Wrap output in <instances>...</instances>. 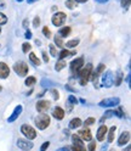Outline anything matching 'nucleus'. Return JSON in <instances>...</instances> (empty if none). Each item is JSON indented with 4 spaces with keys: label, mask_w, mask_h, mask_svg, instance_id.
<instances>
[{
    "label": "nucleus",
    "mask_w": 131,
    "mask_h": 151,
    "mask_svg": "<svg viewBox=\"0 0 131 151\" xmlns=\"http://www.w3.org/2000/svg\"><path fill=\"white\" fill-rule=\"evenodd\" d=\"M91 73H92V65L91 64H88L84 68L79 72V77H80V84L85 85L86 83L89 82V79L91 78Z\"/></svg>",
    "instance_id": "obj_1"
},
{
    "label": "nucleus",
    "mask_w": 131,
    "mask_h": 151,
    "mask_svg": "<svg viewBox=\"0 0 131 151\" xmlns=\"http://www.w3.org/2000/svg\"><path fill=\"white\" fill-rule=\"evenodd\" d=\"M50 124V117L46 113H40L39 116L35 117V126L39 129H45L47 128Z\"/></svg>",
    "instance_id": "obj_2"
},
{
    "label": "nucleus",
    "mask_w": 131,
    "mask_h": 151,
    "mask_svg": "<svg viewBox=\"0 0 131 151\" xmlns=\"http://www.w3.org/2000/svg\"><path fill=\"white\" fill-rule=\"evenodd\" d=\"M21 132L24 137L27 138V140H33L37 138V132H35V129L29 126V124H23L21 127Z\"/></svg>",
    "instance_id": "obj_3"
},
{
    "label": "nucleus",
    "mask_w": 131,
    "mask_h": 151,
    "mask_svg": "<svg viewBox=\"0 0 131 151\" xmlns=\"http://www.w3.org/2000/svg\"><path fill=\"white\" fill-rule=\"evenodd\" d=\"M13 70L19 77H24L28 73V66H27V64H24L22 61L16 62V64L13 65Z\"/></svg>",
    "instance_id": "obj_4"
},
{
    "label": "nucleus",
    "mask_w": 131,
    "mask_h": 151,
    "mask_svg": "<svg viewBox=\"0 0 131 151\" xmlns=\"http://www.w3.org/2000/svg\"><path fill=\"white\" fill-rule=\"evenodd\" d=\"M84 65V59L83 57H78V59L73 60L70 62V72H72L73 74H77L80 72V68L83 67Z\"/></svg>",
    "instance_id": "obj_5"
},
{
    "label": "nucleus",
    "mask_w": 131,
    "mask_h": 151,
    "mask_svg": "<svg viewBox=\"0 0 131 151\" xmlns=\"http://www.w3.org/2000/svg\"><path fill=\"white\" fill-rule=\"evenodd\" d=\"M66 18H67V16H66L64 12H56L52 16L51 21H52V24L56 26V27H59V26H62L64 22H66Z\"/></svg>",
    "instance_id": "obj_6"
},
{
    "label": "nucleus",
    "mask_w": 131,
    "mask_h": 151,
    "mask_svg": "<svg viewBox=\"0 0 131 151\" xmlns=\"http://www.w3.org/2000/svg\"><path fill=\"white\" fill-rule=\"evenodd\" d=\"M113 73L110 71H107L103 73V77H102V87L104 88H110L113 85Z\"/></svg>",
    "instance_id": "obj_7"
},
{
    "label": "nucleus",
    "mask_w": 131,
    "mask_h": 151,
    "mask_svg": "<svg viewBox=\"0 0 131 151\" xmlns=\"http://www.w3.org/2000/svg\"><path fill=\"white\" fill-rule=\"evenodd\" d=\"M119 102H120L119 98H107V99H103V100L100 102V106H102V107H113V106H117Z\"/></svg>",
    "instance_id": "obj_8"
},
{
    "label": "nucleus",
    "mask_w": 131,
    "mask_h": 151,
    "mask_svg": "<svg viewBox=\"0 0 131 151\" xmlns=\"http://www.w3.org/2000/svg\"><path fill=\"white\" fill-rule=\"evenodd\" d=\"M50 106H51V104H50L47 100H40V101L37 102V105H35V107H37L38 112H40V113L46 112L49 108H50Z\"/></svg>",
    "instance_id": "obj_9"
},
{
    "label": "nucleus",
    "mask_w": 131,
    "mask_h": 151,
    "mask_svg": "<svg viewBox=\"0 0 131 151\" xmlns=\"http://www.w3.org/2000/svg\"><path fill=\"white\" fill-rule=\"evenodd\" d=\"M22 110H23L22 105H18V106H16V107H15V110H13L12 114H11V116H10V117L7 118V122H9V123H12V122H15V121H16V119H17L19 116H21Z\"/></svg>",
    "instance_id": "obj_10"
},
{
    "label": "nucleus",
    "mask_w": 131,
    "mask_h": 151,
    "mask_svg": "<svg viewBox=\"0 0 131 151\" xmlns=\"http://www.w3.org/2000/svg\"><path fill=\"white\" fill-rule=\"evenodd\" d=\"M17 146L21 150H31L33 148V143L28 142L26 139H18L17 140Z\"/></svg>",
    "instance_id": "obj_11"
},
{
    "label": "nucleus",
    "mask_w": 131,
    "mask_h": 151,
    "mask_svg": "<svg viewBox=\"0 0 131 151\" xmlns=\"http://www.w3.org/2000/svg\"><path fill=\"white\" fill-rule=\"evenodd\" d=\"M10 74V68L9 66L5 64V62H0V78H3V79H5V78H7Z\"/></svg>",
    "instance_id": "obj_12"
},
{
    "label": "nucleus",
    "mask_w": 131,
    "mask_h": 151,
    "mask_svg": "<svg viewBox=\"0 0 131 151\" xmlns=\"http://www.w3.org/2000/svg\"><path fill=\"white\" fill-rule=\"evenodd\" d=\"M129 142H130V132L125 131V132L119 137V139H118V145H119V146H123V145L128 144Z\"/></svg>",
    "instance_id": "obj_13"
},
{
    "label": "nucleus",
    "mask_w": 131,
    "mask_h": 151,
    "mask_svg": "<svg viewBox=\"0 0 131 151\" xmlns=\"http://www.w3.org/2000/svg\"><path fill=\"white\" fill-rule=\"evenodd\" d=\"M104 68H106V67H104V65H103V64H100V65H98V67H97V70L91 73V78H92V81L95 82V84H96V83H97L98 77H100V74L102 73L103 71H104Z\"/></svg>",
    "instance_id": "obj_14"
},
{
    "label": "nucleus",
    "mask_w": 131,
    "mask_h": 151,
    "mask_svg": "<svg viewBox=\"0 0 131 151\" xmlns=\"http://www.w3.org/2000/svg\"><path fill=\"white\" fill-rule=\"evenodd\" d=\"M107 132H108V128L106 126H101L98 128V131H97V140L98 142H103V139L106 137V134H107Z\"/></svg>",
    "instance_id": "obj_15"
},
{
    "label": "nucleus",
    "mask_w": 131,
    "mask_h": 151,
    "mask_svg": "<svg viewBox=\"0 0 131 151\" xmlns=\"http://www.w3.org/2000/svg\"><path fill=\"white\" fill-rule=\"evenodd\" d=\"M80 137L83 138V140H85V142H90V140L92 139V135H91V132H90V129L85 128V129H82V131L79 132Z\"/></svg>",
    "instance_id": "obj_16"
},
{
    "label": "nucleus",
    "mask_w": 131,
    "mask_h": 151,
    "mask_svg": "<svg viewBox=\"0 0 131 151\" xmlns=\"http://www.w3.org/2000/svg\"><path fill=\"white\" fill-rule=\"evenodd\" d=\"M52 116L56 118V119H58V121L63 119V117H64L63 108H61V107H55V108H53V112H52Z\"/></svg>",
    "instance_id": "obj_17"
},
{
    "label": "nucleus",
    "mask_w": 131,
    "mask_h": 151,
    "mask_svg": "<svg viewBox=\"0 0 131 151\" xmlns=\"http://www.w3.org/2000/svg\"><path fill=\"white\" fill-rule=\"evenodd\" d=\"M82 119L80 118H73L72 121L69 122V128H72V129H77V128H79L80 126H82Z\"/></svg>",
    "instance_id": "obj_18"
},
{
    "label": "nucleus",
    "mask_w": 131,
    "mask_h": 151,
    "mask_svg": "<svg viewBox=\"0 0 131 151\" xmlns=\"http://www.w3.org/2000/svg\"><path fill=\"white\" fill-rule=\"evenodd\" d=\"M72 142H73V145H75V146H85L83 140L80 139V137H79V135H77V134L72 135Z\"/></svg>",
    "instance_id": "obj_19"
},
{
    "label": "nucleus",
    "mask_w": 131,
    "mask_h": 151,
    "mask_svg": "<svg viewBox=\"0 0 131 151\" xmlns=\"http://www.w3.org/2000/svg\"><path fill=\"white\" fill-rule=\"evenodd\" d=\"M70 32H72V28L70 27H63V28L59 29L58 34H59V37L64 38V37H68V35L70 34Z\"/></svg>",
    "instance_id": "obj_20"
},
{
    "label": "nucleus",
    "mask_w": 131,
    "mask_h": 151,
    "mask_svg": "<svg viewBox=\"0 0 131 151\" xmlns=\"http://www.w3.org/2000/svg\"><path fill=\"white\" fill-rule=\"evenodd\" d=\"M72 55H75V51H69L67 49H63L61 51V54H59V59L63 60L66 59V57H68V56H72Z\"/></svg>",
    "instance_id": "obj_21"
},
{
    "label": "nucleus",
    "mask_w": 131,
    "mask_h": 151,
    "mask_svg": "<svg viewBox=\"0 0 131 151\" xmlns=\"http://www.w3.org/2000/svg\"><path fill=\"white\" fill-rule=\"evenodd\" d=\"M115 131H117V127H115V126H113L112 128L109 129V132H108V143H113Z\"/></svg>",
    "instance_id": "obj_22"
},
{
    "label": "nucleus",
    "mask_w": 131,
    "mask_h": 151,
    "mask_svg": "<svg viewBox=\"0 0 131 151\" xmlns=\"http://www.w3.org/2000/svg\"><path fill=\"white\" fill-rule=\"evenodd\" d=\"M29 60H31L34 65H40V60H39V57H38L37 55H35L34 53H31V54H29Z\"/></svg>",
    "instance_id": "obj_23"
},
{
    "label": "nucleus",
    "mask_w": 131,
    "mask_h": 151,
    "mask_svg": "<svg viewBox=\"0 0 131 151\" xmlns=\"http://www.w3.org/2000/svg\"><path fill=\"white\" fill-rule=\"evenodd\" d=\"M66 66H67V64H66L63 60H61V61H58L57 64H56V66H55V70H56V71H61V70L64 68Z\"/></svg>",
    "instance_id": "obj_24"
},
{
    "label": "nucleus",
    "mask_w": 131,
    "mask_h": 151,
    "mask_svg": "<svg viewBox=\"0 0 131 151\" xmlns=\"http://www.w3.org/2000/svg\"><path fill=\"white\" fill-rule=\"evenodd\" d=\"M79 44V39H73V40H69L67 41V48H75V46H78Z\"/></svg>",
    "instance_id": "obj_25"
},
{
    "label": "nucleus",
    "mask_w": 131,
    "mask_h": 151,
    "mask_svg": "<svg viewBox=\"0 0 131 151\" xmlns=\"http://www.w3.org/2000/svg\"><path fill=\"white\" fill-rule=\"evenodd\" d=\"M122 81H123V73H122V71H118V73H117V79H115V85L119 87L120 84H122Z\"/></svg>",
    "instance_id": "obj_26"
},
{
    "label": "nucleus",
    "mask_w": 131,
    "mask_h": 151,
    "mask_svg": "<svg viewBox=\"0 0 131 151\" xmlns=\"http://www.w3.org/2000/svg\"><path fill=\"white\" fill-rule=\"evenodd\" d=\"M66 6L70 10H73L75 6H77V1H75V0H67V1H66Z\"/></svg>",
    "instance_id": "obj_27"
},
{
    "label": "nucleus",
    "mask_w": 131,
    "mask_h": 151,
    "mask_svg": "<svg viewBox=\"0 0 131 151\" xmlns=\"http://www.w3.org/2000/svg\"><path fill=\"white\" fill-rule=\"evenodd\" d=\"M55 43H56V45L59 46V48H63V45H64L62 37H59V35H56V37H55Z\"/></svg>",
    "instance_id": "obj_28"
},
{
    "label": "nucleus",
    "mask_w": 131,
    "mask_h": 151,
    "mask_svg": "<svg viewBox=\"0 0 131 151\" xmlns=\"http://www.w3.org/2000/svg\"><path fill=\"white\" fill-rule=\"evenodd\" d=\"M35 82H37V79H35V77H28L24 83H26V85H27V87H32Z\"/></svg>",
    "instance_id": "obj_29"
},
{
    "label": "nucleus",
    "mask_w": 131,
    "mask_h": 151,
    "mask_svg": "<svg viewBox=\"0 0 131 151\" xmlns=\"http://www.w3.org/2000/svg\"><path fill=\"white\" fill-rule=\"evenodd\" d=\"M113 114H115V116H118V117H122V118L125 116V113L123 112V107H119L118 110L113 111Z\"/></svg>",
    "instance_id": "obj_30"
},
{
    "label": "nucleus",
    "mask_w": 131,
    "mask_h": 151,
    "mask_svg": "<svg viewBox=\"0 0 131 151\" xmlns=\"http://www.w3.org/2000/svg\"><path fill=\"white\" fill-rule=\"evenodd\" d=\"M32 49V45L29 44V43H24L22 45V50H23V53H28V51H31Z\"/></svg>",
    "instance_id": "obj_31"
},
{
    "label": "nucleus",
    "mask_w": 131,
    "mask_h": 151,
    "mask_svg": "<svg viewBox=\"0 0 131 151\" xmlns=\"http://www.w3.org/2000/svg\"><path fill=\"white\" fill-rule=\"evenodd\" d=\"M43 34H44L46 38H51V30H50L47 27H44V28H43Z\"/></svg>",
    "instance_id": "obj_32"
},
{
    "label": "nucleus",
    "mask_w": 131,
    "mask_h": 151,
    "mask_svg": "<svg viewBox=\"0 0 131 151\" xmlns=\"http://www.w3.org/2000/svg\"><path fill=\"white\" fill-rule=\"evenodd\" d=\"M68 102L70 104V105H75V104L78 102V99L75 96H73V95H69L68 96Z\"/></svg>",
    "instance_id": "obj_33"
},
{
    "label": "nucleus",
    "mask_w": 131,
    "mask_h": 151,
    "mask_svg": "<svg viewBox=\"0 0 131 151\" xmlns=\"http://www.w3.org/2000/svg\"><path fill=\"white\" fill-rule=\"evenodd\" d=\"M6 22H7V17L5 16L3 12H0V26H1V24H5Z\"/></svg>",
    "instance_id": "obj_34"
},
{
    "label": "nucleus",
    "mask_w": 131,
    "mask_h": 151,
    "mask_svg": "<svg viewBox=\"0 0 131 151\" xmlns=\"http://www.w3.org/2000/svg\"><path fill=\"white\" fill-rule=\"evenodd\" d=\"M50 54H51L52 56H55V57H56L57 54H58V53H57V50H56V48H55V45H52V44L50 45Z\"/></svg>",
    "instance_id": "obj_35"
},
{
    "label": "nucleus",
    "mask_w": 131,
    "mask_h": 151,
    "mask_svg": "<svg viewBox=\"0 0 131 151\" xmlns=\"http://www.w3.org/2000/svg\"><path fill=\"white\" fill-rule=\"evenodd\" d=\"M70 149H72L73 151H86L85 146H75V145H72Z\"/></svg>",
    "instance_id": "obj_36"
},
{
    "label": "nucleus",
    "mask_w": 131,
    "mask_h": 151,
    "mask_svg": "<svg viewBox=\"0 0 131 151\" xmlns=\"http://www.w3.org/2000/svg\"><path fill=\"white\" fill-rule=\"evenodd\" d=\"M33 26H34V27H39V26H40V17H39V16L34 17V20H33Z\"/></svg>",
    "instance_id": "obj_37"
},
{
    "label": "nucleus",
    "mask_w": 131,
    "mask_h": 151,
    "mask_svg": "<svg viewBox=\"0 0 131 151\" xmlns=\"http://www.w3.org/2000/svg\"><path fill=\"white\" fill-rule=\"evenodd\" d=\"M89 151H96V142H91L89 144Z\"/></svg>",
    "instance_id": "obj_38"
},
{
    "label": "nucleus",
    "mask_w": 131,
    "mask_h": 151,
    "mask_svg": "<svg viewBox=\"0 0 131 151\" xmlns=\"http://www.w3.org/2000/svg\"><path fill=\"white\" fill-rule=\"evenodd\" d=\"M94 122H95V118H92V117H89L86 121H85L84 123H85V126H91V124H94Z\"/></svg>",
    "instance_id": "obj_39"
},
{
    "label": "nucleus",
    "mask_w": 131,
    "mask_h": 151,
    "mask_svg": "<svg viewBox=\"0 0 131 151\" xmlns=\"http://www.w3.org/2000/svg\"><path fill=\"white\" fill-rule=\"evenodd\" d=\"M50 146V142H45L43 145H41V148H40V151H46V149Z\"/></svg>",
    "instance_id": "obj_40"
},
{
    "label": "nucleus",
    "mask_w": 131,
    "mask_h": 151,
    "mask_svg": "<svg viewBox=\"0 0 131 151\" xmlns=\"http://www.w3.org/2000/svg\"><path fill=\"white\" fill-rule=\"evenodd\" d=\"M112 116H114V114H113V111H112V110H108V111H106L103 118H109V117H112Z\"/></svg>",
    "instance_id": "obj_41"
},
{
    "label": "nucleus",
    "mask_w": 131,
    "mask_h": 151,
    "mask_svg": "<svg viewBox=\"0 0 131 151\" xmlns=\"http://www.w3.org/2000/svg\"><path fill=\"white\" fill-rule=\"evenodd\" d=\"M120 3H122V6L123 7H129L130 0H120Z\"/></svg>",
    "instance_id": "obj_42"
},
{
    "label": "nucleus",
    "mask_w": 131,
    "mask_h": 151,
    "mask_svg": "<svg viewBox=\"0 0 131 151\" xmlns=\"http://www.w3.org/2000/svg\"><path fill=\"white\" fill-rule=\"evenodd\" d=\"M51 94H52V96H53V99H55V100H57V99L59 98L58 91H57V90H55V89H52V90H51Z\"/></svg>",
    "instance_id": "obj_43"
},
{
    "label": "nucleus",
    "mask_w": 131,
    "mask_h": 151,
    "mask_svg": "<svg viewBox=\"0 0 131 151\" xmlns=\"http://www.w3.org/2000/svg\"><path fill=\"white\" fill-rule=\"evenodd\" d=\"M41 55H43V60L45 61V62H49V56H47V53H46V51H43V53H41Z\"/></svg>",
    "instance_id": "obj_44"
},
{
    "label": "nucleus",
    "mask_w": 131,
    "mask_h": 151,
    "mask_svg": "<svg viewBox=\"0 0 131 151\" xmlns=\"http://www.w3.org/2000/svg\"><path fill=\"white\" fill-rule=\"evenodd\" d=\"M24 37H26L27 39H31V38H32V33H31V30H27L26 34H24Z\"/></svg>",
    "instance_id": "obj_45"
},
{
    "label": "nucleus",
    "mask_w": 131,
    "mask_h": 151,
    "mask_svg": "<svg viewBox=\"0 0 131 151\" xmlns=\"http://www.w3.org/2000/svg\"><path fill=\"white\" fill-rule=\"evenodd\" d=\"M28 23H29V21L26 18V20L23 21V27H24V28H27V27H28Z\"/></svg>",
    "instance_id": "obj_46"
},
{
    "label": "nucleus",
    "mask_w": 131,
    "mask_h": 151,
    "mask_svg": "<svg viewBox=\"0 0 131 151\" xmlns=\"http://www.w3.org/2000/svg\"><path fill=\"white\" fill-rule=\"evenodd\" d=\"M57 151H70L68 148H61V149H58Z\"/></svg>",
    "instance_id": "obj_47"
},
{
    "label": "nucleus",
    "mask_w": 131,
    "mask_h": 151,
    "mask_svg": "<svg viewBox=\"0 0 131 151\" xmlns=\"http://www.w3.org/2000/svg\"><path fill=\"white\" fill-rule=\"evenodd\" d=\"M97 3H100V4H104V3H107L108 0H96Z\"/></svg>",
    "instance_id": "obj_48"
},
{
    "label": "nucleus",
    "mask_w": 131,
    "mask_h": 151,
    "mask_svg": "<svg viewBox=\"0 0 131 151\" xmlns=\"http://www.w3.org/2000/svg\"><path fill=\"white\" fill-rule=\"evenodd\" d=\"M35 44H37V45H41V43H40L39 39H35Z\"/></svg>",
    "instance_id": "obj_49"
},
{
    "label": "nucleus",
    "mask_w": 131,
    "mask_h": 151,
    "mask_svg": "<svg viewBox=\"0 0 131 151\" xmlns=\"http://www.w3.org/2000/svg\"><path fill=\"white\" fill-rule=\"evenodd\" d=\"M27 1H28V4H33L35 1H38V0H27Z\"/></svg>",
    "instance_id": "obj_50"
},
{
    "label": "nucleus",
    "mask_w": 131,
    "mask_h": 151,
    "mask_svg": "<svg viewBox=\"0 0 131 151\" xmlns=\"http://www.w3.org/2000/svg\"><path fill=\"white\" fill-rule=\"evenodd\" d=\"M130 150H131V148H130V145H128V148H126V149H124L123 151H130Z\"/></svg>",
    "instance_id": "obj_51"
},
{
    "label": "nucleus",
    "mask_w": 131,
    "mask_h": 151,
    "mask_svg": "<svg viewBox=\"0 0 131 151\" xmlns=\"http://www.w3.org/2000/svg\"><path fill=\"white\" fill-rule=\"evenodd\" d=\"M75 1H78V3H86L88 0H75Z\"/></svg>",
    "instance_id": "obj_52"
},
{
    "label": "nucleus",
    "mask_w": 131,
    "mask_h": 151,
    "mask_svg": "<svg viewBox=\"0 0 131 151\" xmlns=\"http://www.w3.org/2000/svg\"><path fill=\"white\" fill-rule=\"evenodd\" d=\"M17 1H23V0H17Z\"/></svg>",
    "instance_id": "obj_53"
},
{
    "label": "nucleus",
    "mask_w": 131,
    "mask_h": 151,
    "mask_svg": "<svg viewBox=\"0 0 131 151\" xmlns=\"http://www.w3.org/2000/svg\"><path fill=\"white\" fill-rule=\"evenodd\" d=\"M0 91H1V87H0Z\"/></svg>",
    "instance_id": "obj_54"
},
{
    "label": "nucleus",
    "mask_w": 131,
    "mask_h": 151,
    "mask_svg": "<svg viewBox=\"0 0 131 151\" xmlns=\"http://www.w3.org/2000/svg\"><path fill=\"white\" fill-rule=\"evenodd\" d=\"M0 33H1V28H0Z\"/></svg>",
    "instance_id": "obj_55"
},
{
    "label": "nucleus",
    "mask_w": 131,
    "mask_h": 151,
    "mask_svg": "<svg viewBox=\"0 0 131 151\" xmlns=\"http://www.w3.org/2000/svg\"><path fill=\"white\" fill-rule=\"evenodd\" d=\"M110 151H115V150H110Z\"/></svg>",
    "instance_id": "obj_56"
}]
</instances>
